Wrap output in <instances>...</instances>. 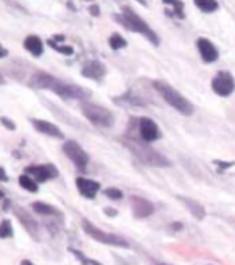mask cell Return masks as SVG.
<instances>
[{
	"mask_svg": "<svg viewBox=\"0 0 235 265\" xmlns=\"http://www.w3.org/2000/svg\"><path fill=\"white\" fill-rule=\"evenodd\" d=\"M32 85L39 89L50 90L56 93L61 98L66 100H87L90 97V92L79 87V85H71V84H64L60 79L53 78V75L47 74V72H36L32 75Z\"/></svg>",
	"mask_w": 235,
	"mask_h": 265,
	"instance_id": "1",
	"label": "cell"
},
{
	"mask_svg": "<svg viewBox=\"0 0 235 265\" xmlns=\"http://www.w3.org/2000/svg\"><path fill=\"white\" fill-rule=\"evenodd\" d=\"M153 87L159 95H161V98L167 103V105L173 106L176 111H179L181 115H184V116H192L193 115V111H195L193 105L182 95V93L177 92L173 85H169L164 81H155Z\"/></svg>",
	"mask_w": 235,
	"mask_h": 265,
	"instance_id": "2",
	"label": "cell"
},
{
	"mask_svg": "<svg viewBox=\"0 0 235 265\" xmlns=\"http://www.w3.org/2000/svg\"><path fill=\"white\" fill-rule=\"evenodd\" d=\"M115 18H116V21H119L121 24L126 27V29L145 35L147 39L152 42L153 45H158L159 44V39H158L156 32L134 10H130L129 7H123V13H121L119 16H115Z\"/></svg>",
	"mask_w": 235,
	"mask_h": 265,
	"instance_id": "3",
	"label": "cell"
},
{
	"mask_svg": "<svg viewBox=\"0 0 235 265\" xmlns=\"http://www.w3.org/2000/svg\"><path fill=\"white\" fill-rule=\"evenodd\" d=\"M81 109L86 119L90 121L93 126L108 129L115 124V115H113L108 108H103L100 105H95V103L84 101L81 105Z\"/></svg>",
	"mask_w": 235,
	"mask_h": 265,
	"instance_id": "4",
	"label": "cell"
},
{
	"mask_svg": "<svg viewBox=\"0 0 235 265\" xmlns=\"http://www.w3.org/2000/svg\"><path fill=\"white\" fill-rule=\"evenodd\" d=\"M82 230L86 232L90 238H93L98 243L103 244H108V246H115V248H123L127 249L129 248V243L127 240H124L123 236H118V235H113V233H107V232H102L98 226H95L92 222H89L87 219L82 220Z\"/></svg>",
	"mask_w": 235,
	"mask_h": 265,
	"instance_id": "5",
	"label": "cell"
},
{
	"mask_svg": "<svg viewBox=\"0 0 235 265\" xmlns=\"http://www.w3.org/2000/svg\"><path fill=\"white\" fill-rule=\"evenodd\" d=\"M130 151L142 161V163L148 164V166H158V167H166V166H171V161L167 158H164L163 155H159L158 151L148 148V146H142V145H137V143H130Z\"/></svg>",
	"mask_w": 235,
	"mask_h": 265,
	"instance_id": "6",
	"label": "cell"
},
{
	"mask_svg": "<svg viewBox=\"0 0 235 265\" xmlns=\"http://www.w3.org/2000/svg\"><path fill=\"white\" fill-rule=\"evenodd\" d=\"M63 153L68 156V159L76 166L79 170H86L87 164H89V155L82 149V146L78 143V141L70 140L64 141L63 145Z\"/></svg>",
	"mask_w": 235,
	"mask_h": 265,
	"instance_id": "7",
	"label": "cell"
},
{
	"mask_svg": "<svg viewBox=\"0 0 235 265\" xmlns=\"http://www.w3.org/2000/svg\"><path fill=\"white\" fill-rule=\"evenodd\" d=\"M211 87L214 93H218L219 97H229L235 90V79L232 78V74L227 71H221L216 74V78L211 82Z\"/></svg>",
	"mask_w": 235,
	"mask_h": 265,
	"instance_id": "8",
	"label": "cell"
},
{
	"mask_svg": "<svg viewBox=\"0 0 235 265\" xmlns=\"http://www.w3.org/2000/svg\"><path fill=\"white\" fill-rule=\"evenodd\" d=\"M26 174L31 175L36 182H49L58 177V169L53 164H42V166H29L26 167Z\"/></svg>",
	"mask_w": 235,
	"mask_h": 265,
	"instance_id": "9",
	"label": "cell"
},
{
	"mask_svg": "<svg viewBox=\"0 0 235 265\" xmlns=\"http://www.w3.org/2000/svg\"><path fill=\"white\" fill-rule=\"evenodd\" d=\"M139 134L145 143H152V141H156L158 138H161V132H159V127L156 126V122L148 118H142L139 121Z\"/></svg>",
	"mask_w": 235,
	"mask_h": 265,
	"instance_id": "10",
	"label": "cell"
},
{
	"mask_svg": "<svg viewBox=\"0 0 235 265\" xmlns=\"http://www.w3.org/2000/svg\"><path fill=\"white\" fill-rule=\"evenodd\" d=\"M15 214L18 217V220L23 223L26 232L29 233L36 241H41V232H39V223L34 219L31 214H27L21 207H15Z\"/></svg>",
	"mask_w": 235,
	"mask_h": 265,
	"instance_id": "11",
	"label": "cell"
},
{
	"mask_svg": "<svg viewBox=\"0 0 235 265\" xmlns=\"http://www.w3.org/2000/svg\"><path fill=\"white\" fill-rule=\"evenodd\" d=\"M130 207H132V212L137 219H145L155 212V206L140 196H130Z\"/></svg>",
	"mask_w": 235,
	"mask_h": 265,
	"instance_id": "12",
	"label": "cell"
},
{
	"mask_svg": "<svg viewBox=\"0 0 235 265\" xmlns=\"http://www.w3.org/2000/svg\"><path fill=\"white\" fill-rule=\"evenodd\" d=\"M76 185L78 190L84 198H89V200H93L97 196L98 190H100V183L95 180H90V178L86 177H78L76 178Z\"/></svg>",
	"mask_w": 235,
	"mask_h": 265,
	"instance_id": "13",
	"label": "cell"
},
{
	"mask_svg": "<svg viewBox=\"0 0 235 265\" xmlns=\"http://www.w3.org/2000/svg\"><path fill=\"white\" fill-rule=\"evenodd\" d=\"M196 47H198V52H200V56L203 58L205 63H213L218 60L219 56V52L218 49L214 47V44H211L208 39H198V42H196Z\"/></svg>",
	"mask_w": 235,
	"mask_h": 265,
	"instance_id": "14",
	"label": "cell"
},
{
	"mask_svg": "<svg viewBox=\"0 0 235 265\" xmlns=\"http://www.w3.org/2000/svg\"><path fill=\"white\" fill-rule=\"evenodd\" d=\"M31 124L34 126V129L37 132H41V134H44V135H49V137H53V138H63V132L49 121L31 119Z\"/></svg>",
	"mask_w": 235,
	"mask_h": 265,
	"instance_id": "15",
	"label": "cell"
},
{
	"mask_svg": "<svg viewBox=\"0 0 235 265\" xmlns=\"http://www.w3.org/2000/svg\"><path fill=\"white\" fill-rule=\"evenodd\" d=\"M105 72H107L105 66H103V63H100V61H90L82 68L84 78H89L93 81H100L103 75H105Z\"/></svg>",
	"mask_w": 235,
	"mask_h": 265,
	"instance_id": "16",
	"label": "cell"
},
{
	"mask_svg": "<svg viewBox=\"0 0 235 265\" xmlns=\"http://www.w3.org/2000/svg\"><path fill=\"white\" fill-rule=\"evenodd\" d=\"M177 200H179L187 209L190 211V214L195 217V219H205V215H206V211H205V207L198 203V201H195V200H190V198H185V196H177Z\"/></svg>",
	"mask_w": 235,
	"mask_h": 265,
	"instance_id": "17",
	"label": "cell"
},
{
	"mask_svg": "<svg viewBox=\"0 0 235 265\" xmlns=\"http://www.w3.org/2000/svg\"><path fill=\"white\" fill-rule=\"evenodd\" d=\"M24 49L32 56H41L44 52V44L37 35H27L24 39Z\"/></svg>",
	"mask_w": 235,
	"mask_h": 265,
	"instance_id": "18",
	"label": "cell"
},
{
	"mask_svg": "<svg viewBox=\"0 0 235 265\" xmlns=\"http://www.w3.org/2000/svg\"><path fill=\"white\" fill-rule=\"evenodd\" d=\"M32 211L36 214H39V215H45V217H56V219H61L63 214L56 209V207L50 206V204H45V203H32Z\"/></svg>",
	"mask_w": 235,
	"mask_h": 265,
	"instance_id": "19",
	"label": "cell"
},
{
	"mask_svg": "<svg viewBox=\"0 0 235 265\" xmlns=\"http://www.w3.org/2000/svg\"><path fill=\"white\" fill-rule=\"evenodd\" d=\"M18 182H20L21 188H24V190H27L29 193H37V190H39V188H37V182L34 180L31 175H27V174L20 175Z\"/></svg>",
	"mask_w": 235,
	"mask_h": 265,
	"instance_id": "20",
	"label": "cell"
},
{
	"mask_svg": "<svg viewBox=\"0 0 235 265\" xmlns=\"http://www.w3.org/2000/svg\"><path fill=\"white\" fill-rule=\"evenodd\" d=\"M195 5L205 13H213L218 10V2L216 0H195Z\"/></svg>",
	"mask_w": 235,
	"mask_h": 265,
	"instance_id": "21",
	"label": "cell"
},
{
	"mask_svg": "<svg viewBox=\"0 0 235 265\" xmlns=\"http://www.w3.org/2000/svg\"><path fill=\"white\" fill-rule=\"evenodd\" d=\"M108 44H110V47L113 50H121L127 45L126 39L121 34H111L110 39H108Z\"/></svg>",
	"mask_w": 235,
	"mask_h": 265,
	"instance_id": "22",
	"label": "cell"
},
{
	"mask_svg": "<svg viewBox=\"0 0 235 265\" xmlns=\"http://www.w3.org/2000/svg\"><path fill=\"white\" fill-rule=\"evenodd\" d=\"M13 236V229H12V222L8 219H4L0 222V238L5 240V238H10Z\"/></svg>",
	"mask_w": 235,
	"mask_h": 265,
	"instance_id": "23",
	"label": "cell"
},
{
	"mask_svg": "<svg viewBox=\"0 0 235 265\" xmlns=\"http://www.w3.org/2000/svg\"><path fill=\"white\" fill-rule=\"evenodd\" d=\"M70 251H71V252H73L74 255H76V257H78V259H79V260H81V262H82L84 265H102V263H100V262H97V260L87 259L86 255H84V254H82L81 251H78V249H70Z\"/></svg>",
	"mask_w": 235,
	"mask_h": 265,
	"instance_id": "24",
	"label": "cell"
},
{
	"mask_svg": "<svg viewBox=\"0 0 235 265\" xmlns=\"http://www.w3.org/2000/svg\"><path fill=\"white\" fill-rule=\"evenodd\" d=\"M163 2L166 5H173L177 16H181V18L184 16V5H182V2H179V0H163Z\"/></svg>",
	"mask_w": 235,
	"mask_h": 265,
	"instance_id": "25",
	"label": "cell"
},
{
	"mask_svg": "<svg viewBox=\"0 0 235 265\" xmlns=\"http://www.w3.org/2000/svg\"><path fill=\"white\" fill-rule=\"evenodd\" d=\"M103 193H105V196L110 198V200H121V198H123V192L118 190V188H107Z\"/></svg>",
	"mask_w": 235,
	"mask_h": 265,
	"instance_id": "26",
	"label": "cell"
},
{
	"mask_svg": "<svg viewBox=\"0 0 235 265\" xmlns=\"http://www.w3.org/2000/svg\"><path fill=\"white\" fill-rule=\"evenodd\" d=\"M49 44H50L52 47H55V49L58 50L60 53H64V55H71V53H73V49H71V47H58V45H56L53 41H49Z\"/></svg>",
	"mask_w": 235,
	"mask_h": 265,
	"instance_id": "27",
	"label": "cell"
},
{
	"mask_svg": "<svg viewBox=\"0 0 235 265\" xmlns=\"http://www.w3.org/2000/svg\"><path fill=\"white\" fill-rule=\"evenodd\" d=\"M2 124H4L7 129H10V130H15V129H16L15 122H13V121H8L7 118H2Z\"/></svg>",
	"mask_w": 235,
	"mask_h": 265,
	"instance_id": "28",
	"label": "cell"
},
{
	"mask_svg": "<svg viewBox=\"0 0 235 265\" xmlns=\"http://www.w3.org/2000/svg\"><path fill=\"white\" fill-rule=\"evenodd\" d=\"M90 13H92V16H98L100 15V8L97 5H92L90 7Z\"/></svg>",
	"mask_w": 235,
	"mask_h": 265,
	"instance_id": "29",
	"label": "cell"
},
{
	"mask_svg": "<svg viewBox=\"0 0 235 265\" xmlns=\"http://www.w3.org/2000/svg\"><path fill=\"white\" fill-rule=\"evenodd\" d=\"M105 212H107L108 217H115L118 214V211L116 209H111V207H105Z\"/></svg>",
	"mask_w": 235,
	"mask_h": 265,
	"instance_id": "30",
	"label": "cell"
},
{
	"mask_svg": "<svg viewBox=\"0 0 235 265\" xmlns=\"http://www.w3.org/2000/svg\"><path fill=\"white\" fill-rule=\"evenodd\" d=\"M0 182H8V177L5 174V170L0 167Z\"/></svg>",
	"mask_w": 235,
	"mask_h": 265,
	"instance_id": "31",
	"label": "cell"
},
{
	"mask_svg": "<svg viewBox=\"0 0 235 265\" xmlns=\"http://www.w3.org/2000/svg\"><path fill=\"white\" fill-rule=\"evenodd\" d=\"M8 55V52H7V49H4L2 45H0V58H5V56Z\"/></svg>",
	"mask_w": 235,
	"mask_h": 265,
	"instance_id": "32",
	"label": "cell"
},
{
	"mask_svg": "<svg viewBox=\"0 0 235 265\" xmlns=\"http://www.w3.org/2000/svg\"><path fill=\"white\" fill-rule=\"evenodd\" d=\"M20 265H34V263H32L31 260H21V263H20Z\"/></svg>",
	"mask_w": 235,
	"mask_h": 265,
	"instance_id": "33",
	"label": "cell"
},
{
	"mask_svg": "<svg viewBox=\"0 0 235 265\" xmlns=\"http://www.w3.org/2000/svg\"><path fill=\"white\" fill-rule=\"evenodd\" d=\"M137 2H140V4H142V5H147V2H145V0H137Z\"/></svg>",
	"mask_w": 235,
	"mask_h": 265,
	"instance_id": "34",
	"label": "cell"
},
{
	"mask_svg": "<svg viewBox=\"0 0 235 265\" xmlns=\"http://www.w3.org/2000/svg\"><path fill=\"white\" fill-rule=\"evenodd\" d=\"M0 198H4V193L2 192H0Z\"/></svg>",
	"mask_w": 235,
	"mask_h": 265,
	"instance_id": "35",
	"label": "cell"
},
{
	"mask_svg": "<svg viewBox=\"0 0 235 265\" xmlns=\"http://www.w3.org/2000/svg\"><path fill=\"white\" fill-rule=\"evenodd\" d=\"M161 265H166V263H161Z\"/></svg>",
	"mask_w": 235,
	"mask_h": 265,
	"instance_id": "36",
	"label": "cell"
},
{
	"mask_svg": "<svg viewBox=\"0 0 235 265\" xmlns=\"http://www.w3.org/2000/svg\"><path fill=\"white\" fill-rule=\"evenodd\" d=\"M87 2H89V0H87Z\"/></svg>",
	"mask_w": 235,
	"mask_h": 265,
	"instance_id": "37",
	"label": "cell"
}]
</instances>
